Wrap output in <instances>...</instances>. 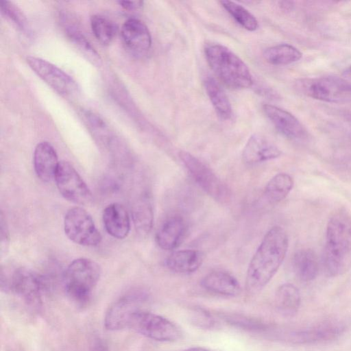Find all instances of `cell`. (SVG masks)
I'll return each instance as SVG.
<instances>
[{
	"instance_id": "1",
	"label": "cell",
	"mask_w": 351,
	"mask_h": 351,
	"mask_svg": "<svg viewBox=\"0 0 351 351\" xmlns=\"http://www.w3.org/2000/svg\"><path fill=\"white\" fill-rule=\"evenodd\" d=\"M288 247V236L282 227L273 226L266 232L248 265L245 278L248 293L260 292L269 282L284 261Z\"/></svg>"
},
{
	"instance_id": "2",
	"label": "cell",
	"mask_w": 351,
	"mask_h": 351,
	"mask_svg": "<svg viewBox=\"0 0 351 351\" xmlns=\"http://www.w3.org/2000/svg\"><path fill=\"white\" fill-rule=\"evenodd\" d=\"M323 263L330 276H341L351 267V219L343 211L335 212L328 220Z\"/></svg>"
},
{
	"instance_id": "3",
	"label": "cell",
	"mask_w": 351,
	"mask_h": 351,
	"mask_svg": "<svg viewBox=\"0 0 351 351\" xmlns=\"http://www.w3.org/2000/svg\"><path fill=\"white\" fill-rule=\"evenodd\" d=\"M207 62L219 79L232 89H245L253 84L252 75L246 64L232 51L219 45L205 48Z\"/></svg>"
},
{
	"instance_id": "4",
	"label": "cell",
	"mask_w": 351,
	"mask_h": 351,
	"mask_svg": "<svg viewBox=\"0 0 351 351\" xmlns=\"http://www.w3.org/2000/svg\"><path fill=\"white\" fill-rule=\"evenodd\" d=\"M101 267L86 258L73 260L66 269L63 282L69 297L80 305L86 304L101 276Z\"/></svg>"
},
{
	"instance_id": "5",
	"label": "cell",
	"mask_w": 351,
	"mask_h": 351,
	"mask_svg": "<svg viewBox=\"0 0 351 351\" xmlns=\"http://www.w3.org/2000/svg\"><path fill=\"white\" fill-rule=\"evenodd\" d=\"M179 157L193 181L208 195L221 204L230 200V189L210 167L187 152L181 151Z\"/></svg>"
},
{
	"instance_id": "6",
	"label": "cell",
	"mask_w": 351,
	"mask_h": 351,
	"mask_svg": "<svg viewBox=\"0 0 351 351\" xmlns=\"http://www.w3.org/2000/svg\"><path fill=\"white\" fill-rule=\"evenodd\" d=\"M296 87L306 95L330 103L351 101V82L337 76L302 79Z\"/></svg>"
},
{
	"instance_id": "7",
	"label": "cell",
	"mask_w": 351,
	"mask_h": 351,
	"mask_svg": "<svg viewBox=\"0 0 351 351\" xmlns=\"http://www.w3.org/2000/svg\"><path fill=\"white\" fill-rule=\"evenodd\" d=\"M130 328L149 339L162 342L176 341L182 335L178 327L168 319L142 310L134 315Z\"/></svg>"
},
{
	"instance_id": "8",
	"label": "cell",
	"mask_w": 351,
	"mask_h": 351,
	"mask_svg": "<svg viewBox=\"0 0 351 351\" xmlns=\"http://www.w3.org/2000/svg\"><path fill=\"white\" fill-rule=\"evenodd\" d=\"M64 230L71 241L82 246H96L101 241L91 215L80 206L71 208L66 213Z\"/></svg>"
},
{
	"instance_id": "9",
	"label": "cell",
	"mask_w": 351,
	"mask_h": 351,
	"mask_svg": "<svg viewBox=\"0 0 351 351\" xmlns=\"http://www.w3.org/2000/svg\"><path fill=\"white\" fill-rule=\"evenodd\" d=\"M56 186L66 200L84 205L92 199V193L73 166L67 161H60L55 176Z\"/></svg>"
},
{
	"instance_id": "10",
	"label": "cell",
	"mask_w": 351,
	"mask_h": 351,
	"mask_svg": "<svg viewBox=\"0 0 351 351\" xmlns=\"http://www.w3.org/2000/svg\"><path fill=\"white\" fill-rule=\"evenodd\" d=\"M143 291H132L114 302L106 311L104 326L109 330L130 328L134 315L139 310V304L147 298Z\"/></svg>"
},
{
	"instance_id": "11",
	"label": "cell",
	"mask_w": 351,
	"mask_h": 351,
	"mask_svg": "<svg viewBox=\"0 0 351 351\" xmlns=\"http://www.w3.org/2000/svg\"><path fill=\"white\" fill-rule=\"evenodd\" d=\"M27 63L37 75L62 96L68 97L77 93L75 81L56 65L35 56L27 57Z\"/></svg>"
},
{
	"instance_id": "12",
	"label": "cell",
	"mask_w": 351,
	"mask_h": 351,
	"mask_svg": "<svg viewBox=\"0 0 351 351\" xmlns=\"http://www.w3.org/2000/svg\"><path fill=\"white\" fill-rule=\"evenodd\" d=\"M8 289L31 307L38 308L42 304L43 280L38 274L28 268L20 267L13 272L9 280Z\"/></svg>"
},
{
	"instance_id": "13",
	"label": "cell",
	"mask_w": 351,
	"mask_h": 351,
	"mask_svg": "<svg viewBox=\"0 0 351 351\" xmlns=\"http://www.w3.org/2000/svg\"><path fill=\"white\" fill-rule=\"evenodd\" d=\"M344 325L337 321L324 322L286 335V339L295 343H311L333 339L344 330Z\"/></svg>"
},
{
	"instance_id": "14",
	"label": "cell",
	"mask_w": 351,
	"mask_h": 351,
	"mask_svg": "<svg viewBox=\"0 0 351 351\" xmlns=\"http://www.w3.org/2000/svg\"><path fill=\"white\" fill-rule=\"evenodd\" d=\"M121 36L126 49L135 55L147 52L152 45V36L146 25L141 20L130 18L122 25Z\"/></svg>"
},
{
	"instance_id": "15",
	"label": "cell",
	"mask_w": 351,
	"mask_h": 351,
	"mask_svg": "<svg viewBox=\"0 0 351 351\" xmlns=\"http://www.w3.org/2000/svg\"><path fill=\"white\" fill-rule=\"evenodd\" d=\"M263 109L276 129L291 140H300L306 131L300 121L289 112L271 104H264Z\"/></svg>"
},
{
	"instance_id": "16",
	"label": "cell",
	"mask_w": 351,
	"mask_h": 351,
	"mask_svg": "<svg viewBox=\"0 0 351 351\" xmlns=\"http://www.w3.org/2000/svg\"><path fill=\"white\" fill-rule=\"evenodd\" d=\"M186 223L179 215L167 218L156 233V242L165 250L176 249L182 243L186 231Z\"/></svg>"
},
{
	"instance_id": "17",
	"label": "cell",
	"mask_w": 351,
	"mask_h": 351,
	"mask_svg": "<svg viewBox=\"0 0 351 351\" xmlns=\"http://www.w3.org/2000/svg\"><path fill=\"white\" fill-rule=\"evenodd\" d=\"M280 149L264 136L254 134L246 142L242 158L245 162L255 164L280 157Z\"/></svg>"
},
{
	"instance_id": "18",
	"label": "cell",
	"mask_w": 351,
	"mask_h": 351,
	"mask_svg": "<svg viewBox=\"0 0 351 351\" xmlns=\"http://www.w3.org/2000/svg\"><path fill=\"white\" fill-rule=\"evenodd\" d=\"M33 163L37 177L43 182H49L54 180L60 162L53 147L43 141L35 147Z\"/></svg>"
},
{
	"instance_id": "19",
	"label": "cell",
	"mask_w": 351,
	"mask_h": 351,
	"mask_svg": "<svg viewBox=\"0 0 351 351\" xmlns=\"http://www.w3.org/2000/svg\"><path fill=\"white\" fill-rule=\"evenodd\" d=\"M102 219L106 232L118 239L125 238L130 230V218L125 207L119 203L108 205L103 211Z\"/></svg>"
},
{
	"instance_id": "20",
	"label": "cell",
	"mask_w": 351,
	"mask_h": 351,
	"mask_svg": "<svg viewBox=\"0 0 351 351\" xmlns=\"http://www.w3.org/2000/svg\"><path fill=\"white\" fill-rule=\"evenodd\" d=\"M206 290L224 296H236L241 291L237 279L225 271H213L203 277L200 282Z\"/></svg>"
},
{
	"instance_id": "21",
	"label": "cell",
	"mask_w": 351,
	"mask_h": 351,
	"mask_svg": "<svg viewBox=\"0 0 351 351\" xmlns=\"http://www.w3.org/2000/svg\"><path fill=\"white\" fill-rule=\"evenodd\" d=\"M204 259L203 252L196 250H181L171 253L165 265L171 271L178 274H191L197 271Z\"/></svg>"
},
{
	"instance_id": "22",
	"label": "cell",
	"mask_w": 351,
	"mask_h": 351,
	"mask_svg": "<svg viewBox=\"0 0 351 351\" xmlns=\"http://www.w3.org/2000/svg\"><path fill=\"white\" fill-rule=\"evenodd\" d=\"M132 215L136 232L143 236L147 234L154 221L153 208L148 193H141L135 199Z\"/></svg>"
},
{
	"instance_id": "23",
	"label": "cell",
	"mask_w": 351,
	"mask_h": 351,
	"mask_svg": "<svg viewBox=\"0 0 351 351\" xmlns=\"http://www.w3.org/2000/svg\"><path fill=\"white\" fill-rule=\"evenodd\" d=\"M275 303L278 311L282 315L294 316L298 311L301 303L298 289L291 283L281 285L276 290Z\"/></svg>"
},
{
	"instance_id": "24",
	"label": "cell",
	"mask_w": 351,
	"mask_h": 351,
	"mask_svg": "<svg viewBox=\"0 0 351 351\" xmlns=\"http://www.w3.org/2000/svg\"><path fill=\"white\" fill-rule=\"evenodd\" d=\"M292 264L295 275L302 281H311L317 276L318 261L316 254L311 250L304 249L295 252Z\"/></svg>"
},
{
	"instance_id": "25",
	"label": "cell",
	"mask_w": 351,
	"mask_h": 351,
	"mask_svg": "<svg viewBox=\"0 0 351 351\" xmlns=\"http://www.w3.org/2000/svg\"><path fill=\"white\" fill-rule=\"evenodd\" d=\"M293 180L286 173H279L267 183L264 196L270 204H277L283 200L293 187Z\"/></svg>"
},
{
	"instance_id": "26",
	"label": "cell",
	"mask_w": 351,
	"mask_h": 351,
	"mask_svg": "<svg viewBox=\"0 0 351 351\" xmlns=\"http://www.w3.org/2000/svg\"><path fill=\"white\" fill-rule=\"evenodd\" d=\"M205 89L217 114L223 119H229L232 116V106L228 96L217 82L208 77L204 82Z\"/></svg>"
},
{
	"instance_id": "27",
	"label": "cell",
	"mask_w": 351,
	"mask_h": 351,
	"mask_svg": "<svg viewBox=\"0 0 351 351\" xmlns=\"http://www.w3.org/2000/svg\"><path fill=\"white\" fill-rule=\"evenodd\" d=\"M263 56L271 64L287 65L300 60L302 53L291 45L279 44L265 49Z\"/></svg>"
},
{
	"instance_id": "28",
	"label": "cell",
	"mask_w": 351,
	"mask_h": 351,
	"mask_svg": "<svg viewBox=\"0 0 351 351\" xmlns=\"http://www.w3.org/2000/svg\"><path fill=\"white\" fill-rule=\"evenodd\" d=\"M65 32L69 40L83 56L95 66L101 64V58L84 34L75 26H66Z\"/></svg>"
},
{
	"instance_id": "29",
	"label": "cell",
	"mask_w": 351,
	"mask_h": 351,
	"mask_svg": "<svg viewBox=\"0 0 351 351\" xmlns=\"http://www.w3.org/2000/svg\"><path fill=\"white\" fill-rule=\"evenodd\" d=\"M222 7L243 28L253 32L258 29V22L256 17L245 8L234 1H221Z\"/></svg>"
},
{
	"instance_id": "30",
	"label": "cell",
	"mask_w": 351,
	"mask_h": 351,
	"mask_svg": "<svg viewBox=\"0 0 351 351\" xmlns=\"http://www.w3.org/2000/svg\"><path fill=\"white\" fill-rule=\"evenodd\" d=\"M90 27L96 39L102 45H109L114 39L117 27L106 17L94 14L90 17Z\"/></svg>"
},
{
	"instance_id": "31",
	"label": "cell",
	"mask_w": 351,
	"mask_h": 351,
	"mask_svg": "<svg viewBox=\"0 0 351 351\" xmlns=\"http://www.w3.org/2000/svg\"><path fill=\"white\" fill-rule=\"evenodd\" d=\"M2 15L14 25L19 29L27 32L28 23L21 10L12 2L2 0L0 2Z\"/></svg>"
},
{
	"instance_id": "32",
	"label": "cell",
	"mask_w": 351,
	"mask_h": 351,
	"mask_svg": "<svg viewBox=\"0 0 351 351\" xmlns=\"http://www.w3.org/2000/svg\"><path fill=\"white\" fill-rule=\"evenodd\" d=\"M10 246V232L6 219L3 212L0 214V254L1 258L6 256Z\"/></svg>"
},
{
	"instance_id": "33",
	"label": "cell",
	"mask_w": 351,
	"mask_h": 351,
	"mask_svg": "<svg viewBox=\"0 0 351 351\" xmlns=\"http://www.w3.org/2000/svg\"><path fill=\"white\" fill-rule=\"evenodd\" d=\"M118 3L123 8L127 10H138L143 5V2L141 1H119Z\"/></svg>"
},
{
	"instance_id": "34",
	"label": "cell",
	"mask_w": 351,
	"mask_h": 351,
	"mask_svg": "<svg viewBox=\"0 0 351 351\" xmlns=\"http://www.w3.org/2000/svg\"><path fill=\"white\" fill-rule=\"evenodd\" d=\"M91 351H108V350L104 341L97 340L94 343Z\"/></svg>"
},
{
	"instance_id": "35",
	"label": "cell",
	"mask_w": 351,
	"mask_h": 351,
	"mask_svg": "<svg viewBox=\"0 0 351 351\" xmlns=\"http://www.w3.org/2000/svg\"><path fill=\"white\" fill-rule=\"evenodd\" d=\"M279 5L282 10L290 11L293 9L294 4L293 1H283L279 2Z\"/></svg>"
},
{
	"instance_id": "36",
	"label": "cell",
	"mask_w": 351,
	"mask_h": 351,
	"mask_svg": "<svg viewBox=\"0 0 351 351\" xmlns=\"http://www.w3.org/2000/svg\"><path fill=\"white\" fill-rule=\"evenodd\" d=\"M344 79L347 81L351 82V66L347 67L344 69L342 73Z\"/></svg>"
},
{
	"instance_id": "37",
	"label": "cell",
	"mask_w": 351,
	"mask_h": 351,
	"mask_svg": "<svg viewBox=\"0 0 351 351\" xmlns=\"http://www.w3.org/2000/svg\"><path fill=\"white\" fill-rule=\"evenodd\" d=\"M182 351H209L208 350L202 347H192L190 348L185 349Z\"/></svg>"
},
{
	"instance_id": "38",
	"label": "cell",
	"mask_w": 351,
	"mask_h": 351,
	"mask_svg": "<svg viewBox=\"0 0 351 351\" xmlns=\"http://www.w3.org/2000/svg\"><path fill=\"white\" fill-rule=\"evenodd\" d=\"M347 122H348L349 129L350 130V132H351V115L348 117Z\"/></svg>"
}]
</instances>
